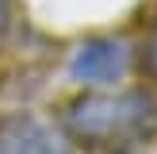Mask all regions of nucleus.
Here are the masks:
<instances>
[{"mask_svg": "<svg viewBox=\"0 0 157 154\" xmlns=\"http://www.w3.org/2000/svg\"><path fill=\"white\" fill-rule=\"evenodd\" d=\"M61 123L88 146H142L157 131V100L146 89L81 96L61 112Z\"/></svg>", "mask_w": 157, "mask_h": 154, "instance_id": "nucleus-1", "label": "nucleus"}, {"mask_svg": "<svg viewBox=\"0 0 157 154\" xmlns=\"http://www.w3.org/2000/svg\"><path fill=\"white\" fill-rule=\"evenodd\" d=\"M130 66V50L119 38H84L73 54H69V77L77 85H96V89H107V85L123 81Z\"/></svg>", "mask_w": 157, "mask_h": 154, "instance_id": "nucleus-2", "label": "nucleus"}, {"mask_svg": "<svg viewBox=\"0 0 157 154\" xmlns=\"http://www.w3.org/2000/svg\"><path fill=\"white\" fill-rule=\"evenodd\" d=\"M0 154H73L42 120L12 116L0 123Z\"/></svg>", "mask_w": 157, "mask_h": 154, "instance_id": "nucleus-3", "label": "nucleus"}, {"mask_svg": "<svg viewBox=\"0 0 157 154\" xmlns=\"http://www.w3.org/2000/svg\"><path fill=\"white\" fill-rule=\"evenodd\" d=\"M146 66L157 73V31H153V38H150V46H146Z\"/></svg>", "mask_w": 157, "mask_h": 154, "instance_id": "nucleus-4", "label": "nucleus"}]
</instances>
